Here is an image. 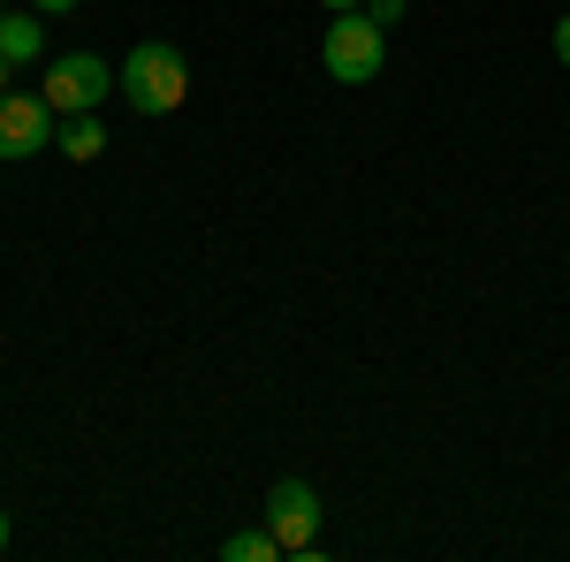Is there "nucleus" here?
I'll return each instance as SVG.
<instances>
[{
  "label": "nucleus",
  "instance_id": "1",
  "mask_svg": "<svg viewBox=\"0 0 570 562\" xmlns=\"http://www.w3.org/2000/svg\"><path fill=\"white\" fill-rule=\"evenodd\" d=\"M115 85H122V99H130L137 115H176V107H183V91H190V69H183V53H176V46L145 39V46L130 53V61H122V77H115Z\"/></svg>",
  "mask_w": 570,
  "mask_h": 562
},
{
  "label": "nucleus",
  "instance_id": "2",
  "mask_svg": "<svg viewBox=\"0 0 570 562\" xmlns=\"http://www.w3.org/2000/svg\"><path fill=\"white\" fill-rule=\"evenodd\" d=\"M320 61H327L335 85H373L381 61H389V31H381L365 8H343V16L327 23V39H320Z\"/></svg>",
  "mask_w": 570,
  "mask_h": 562
},
{
  "label": "nucleus",
  "instance_id": "3",
  "mask_svg": "<svg viewBox=\"0 0 570 562\" xmlns=\"http://www.w3.org/2000/svg\"><path fill=\"white\" fill-rule=\"evenodd\" d=\"M266 532L282 540V555H320V494L305 479H282L266 494Z\"/></svg>",
  "mask_w": 570,
  "mask_h": 562
},
{
  "label": "nucleus",
  "instance_id": "4",
  "mask_svg": "<svg viewBox=\"0 0 570 562\" xmlns=\"http://www.w3.org/2000/svg\"><path fill=\"white\" fill-rule=\"evenodd\" d=\"M107 91H115V69H107L99 53H61V61L46 69V107H53V115H91Z\"/></svg>",
  "mask_w": 570,
  "mask_h": 562
},
{
  "label": "nucleus",
  "instance_id": "5",
  "mask_svg": "<svg viewBox=\"0 0 570 562\" xmlns=\"http://www.w3.org/2000/svg\"><path fill=\"white\" fill-rule=\"evenodd\" d=\"M46 137H53L46 91H0V160H31Z\"/></svg>",
  "mask_w": 570,
  "mask_h": 562
},
{
  "label": "nucleus",
  "instance_id": "6",
  "mask_svg": "<svg viewBox=\"0 0 570 562\" xmlns=\"http://www.w3.org/2000/svg\"><path fill=\"white\" fill-rule=\"evenodd\" d=\"M39 53H46V23H31L23 8L0 16V61H8V69H23V61H39Z\"/></svg>",
  "mask_w": 570,
  "mask_h": 562
},
{
  "label": "nucleus",
  "instance_id": "7",
  "mask_svg": "<svg viewBox=\"0 0 570 562\" xmlns=\"http://www.w3.org/2000/svg\"><path fill=\"white\" fill-rule=\"evenodd\" d=\"M61 152H69V160H99V152H107V130H99L91 115H69V122H61Z\"/></svg>",
  "mask_w": 570,
  "mask_h": 562
},
{
  "label": "nucleus",
  "instance_id": "8",
  "mask_svg": "<svg viewBox=\"0 0 570 562\" xmlns=\"http://www.w3.org/2000/svg\"><path fill=\"white\" fill-rule=\"evenodd\" d=\"M220 555H228V562H274V555H282V540H274L266 524H259V532H228Z\"/></svg>",
  "mask_w": 570,
  "mask_h": 562
},
{
  "label": "nucleus",
  "instance_id": "9",
  "mask_svg": "<svg viewBox=\"0 0 570 562\" xmlns=\"http://www.w3.org/2000/svg\"><path fill=\"white\" fill-rule=\"evenodd\" d=\"M365 16H373V23H381V31H389L395 16H403V0H365Z\"/></svg>",
  "mask_w": 570,
  "mask_h": 562
},
{
  "label": "nucleus",
  "instance_id": "10",
  "mask_svg": "<svg viewBox=\"0 0 570 562\" xmlns=\"http://www.w3.org/2000/svg\"><path fill=\"white\" fill-rule=\"evenodd\" d=\"M556 61L570 69V8H563V23H556Z\"/></svg>",
  "mask_w": 570,
  "mask_h": 562
},
{
  "label": "nucleus",
  "instance_id": "11",
  "mask_svg": "<svg viewBox=\"0 0 570 562\" xmlns=\"http://www.w3.org/2000/svg\"><path fill=\"white\" fill-rule=\"evenodd\" d=\"M39 16H69V8H85V0H31Z\"/></svg>",
  "mask_w": 570,
  "mask_h": 562
},
{
  "label": "nucleus",
  "instance_id": "12",
  "mask_svg": "<svg viewBox=\"0 0 570 562\" xmlns=\"http://www.w3.org/2000/svg\"><path fill=\"white\" fill-rule=\"evenodd\" d=\"M320 8H327V16H343V8H357V0H320Z\"/></svg>",
  "mask_w": 570,
  "mask_h": 562
},
{
  "label": "nucleus",
  "instance_id": "13",
  "mask_svg": "<svg viewBox=\"0 0 570 562\" xmlns=\"http://www.w3.org/2000/svg\"><path fill=\"white\" fill-rule=\"evenodd\" d=\"M0 548H8V510H0Z\"/></svg>",
  "mask_w": 570,
  "mask_h": 562
},
{
  "label": "nucleus",
  "instance_id": "14",
  "mask_svg": "<svg viewBox=\"0 0 570 562\" xmlns=\"http://www.w3.org/2000/svg\"><path fill=\"white\" fill-rule=\"evenodd\" d=\"M0 91H8V61H0Z\"/></svg>",
  "mask_w": 570,
  "mask_h": 562
},
{
  "label": "nucleus",
  "instance_id": "15",
  "mask_svg": "<svg viewBox=\"0 0 570 562\" xmlns=\"http://www.w3.org/2000/svg\"><path fill=\"white\" fill-rule=\"evenodd\" d=\"M0 16H8V8H0Z\"/></svg>",
  "mask_w": 570,
  "mask_h": 562
},
{
  "label": "nucleus",
  "instance_id": "16",
  "mask_svg": "<svg viewBox=\"0 0 570 562\" xmlns=\"http://www.w3.org/2000/svg\"><path fill=\"white\" fill-rule=\"evenodd\" d=\"M563 8H570V0H563Z\"/></svg>",
  "mask_w": 570,
  "mask_h": 562
}]
</instances>
